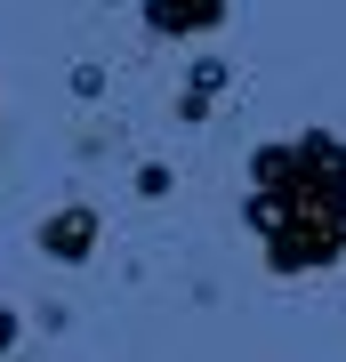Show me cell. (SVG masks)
Segmentation results:
<instances>
[{
    "label": "cell",
    "mask_w": 346,
    "mask_h": 362,
    "mask_svg": "<svg viewBox=\"0 0 346 362\" xmlns=\"http://www.w3.org/2000/svg\"><path fill=\"white\" fill-rule=\"evenodd\" d=\"M242 218L266 250V266L298 282L346 258V137L338 129H298L250 153V202Z\"/></svg>",
    "instance_id": "6da1fadb"
},
{
    "label": "cell",
    "mask_w": 346,
    "mask_h": 362,
    "mask_svg": "<svg viewBox=\"0 0 346 362\" xmlns=\"http://www.w3.org/2000/svg\"><path fill=\"white\" fill-rule=\"evenodd\" d=\"M97 209L89 202H64V209H49V218H40L33 226V242H40V258H49V266H89L97 258Z\"/></svg>",
    "instance_id": "7a4b0ae2"
},
{
    "label": "cell",
    "mask_w": 346,
    "mask_h": 362,
    "mask_svg": "<svg viewBox=\"0 0 346 362\" xmlns=\"http://www.w3.org/2000/svg\"><path fill=\"white\" fill-rule=\"evenodd\" d=\"M137 8H145V33L161 40H202L226 25V0H137Z\"/></svg>",
    "instance_id": "3957f363"
},
{
    "label": "cell",
    "mask_w": 346,
    "mask_h": 362,
    "mask_svg": "<svg viewBox=\"0 0 346 362\" xmlns=\"http://www.w3.org/2000/svg\"><path fill=\"white\" fill-rule=\"evenodd\" d=\"M226 57H202V65H193L185 81H178V121H185V129H193V121H209V113H218V97H226Z\"/></svg>",
    "instance_id": "277c9868"
},
{
    "label": "cell",
    "mask_w": 346,
    "mask_h": 362,
    "mask_svg": "<svg viewBox=\"0 0 346 362\" xmlns=\"http://www.w3.org/2000/svg\"><path fill=\"white\" fill-rule=\"evenodd\" d=\"M16 346H25V314H16V306H8V298H0V362H8Z\"/></svg>",
    "instance_id": "5b68a950"
},
{
    "label": "cell",
    "mask_w": 346,
    "mask_h": 362,
    "mask_svg": "<svg viewBox=\"0 0 346 362\" xmlns=\"http://www.w3.org/2000/svg\"><path fill=\"white\" fill-rule=\"evenodd\" d=\"M169 185H178V177H169V161H145V169H137V194H145V202H161Z\"/></svg>",
    "instance_id": "8992f818"
},
{
    "label": "cell",
    "mask_w": 346,
    "mask_h": 362,
    "mask_svg": "<svg viewBox=\"0 0 346 362\" xmlns=\"http://www.w3.org/2000/svg\"><path fill=\"white\" fill-rule=\"evenodd\" d=\"M105 8H121V0H105Z\"/></svg>",
    "instance_id": "52a82bcc"
}]
</instances>
